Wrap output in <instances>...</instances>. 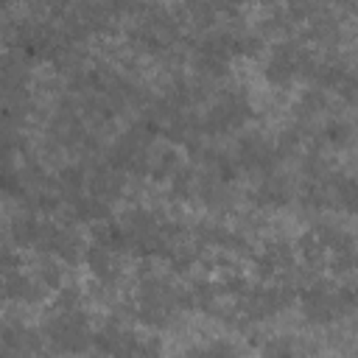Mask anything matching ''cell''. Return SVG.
Returning <instances> with one entry per match:
<instances>
[{
  "mask_svg": "<svg viewBox=\"0 0 358 358\" xmlns=\"http://www.w3.org/2000/svg\"><path fill=\"white\" fill-rule=\"evenodd\" d=\"M45 336L56 352H81L90 347V327L78 310H56L45 324Z\"/></svg>",
  "mask_w": 358,
  "mask_h": 358,
  "instance_id": "6da1fadb",
  "label": "cell"
},
{
  "mask_svg": "<svg viewBox=\"0 0 358 358\" xmlns=\"http://www.w3.org/2000/svg\"><path fill=\"white\" fill-rule=\"evenodd\" d=\"M299 305L308 322L313 324H330L333 319H338L336 310V285L327 280H316L310 282L302 294H299Z\"/></svg>",
  "mask_w": 358,
  "mask_h": 358,
  "instance_id": "7a4b0ae2",
  "label": "cell"
},
{
  "mask_svg": "<svg viewBox=\"0 0 358 358\" xmlns=\"http://www.w3.org/2000/svg\"><path fill=\"white\" fill-rule=\"evenodd\" d=\"M249 115H252L249 103L241 95L229 92V95H224L221 101H215L210 106V112H207V131H232V129L243 126Z\"/></svg>",
  "mask_w": 358,
  "mask_h": 358,
  "instance_id": "3957f363",
  "label": "cell"
},
{
  "mask_svg": "<svg viewBox=\"0 0 358 358\" xmlns=\"http://www.w3.org/2000/svg\"><path fill=\"white\" fill-rule=\"evenodd\" d=\"M299 53H302V48H296V45H277L263 70L266 81L274 87L291 84V78L299 76Z\"/></svg>",
  "mask_w": 358,
  "mask_h": 358,
  "instance_id": "277c9868",
  "label": "cell"
},
{
  "mask_svg": "<svg viewBox=\"0 0 358 358\" xmlns=\"http://www.w3.org/2000/svg\"><path fill=\"white\" fill-rule=\"evenodd\" d=\"M117 255H120V252H115V249H109V246H103V243H95V241H92V246H87L84 263H87L90 274H92L101 285H112V282L117 280V274H120Z\"/></svg>",
  "mask_w": 358,
  "mask_h": 358,
  "instance_id": "5b68a950",
  "label": "cell"
},
{
  "mask_svg": "<svg viewBox=\"0 0 358 358\" xmlns=\"http://www.w3.org/2000/svg\"><path fill=\"white\" fill-rule=\"evenodd\" d=\"M277 151L257 134H246L241 143H238V162L252 168V171H268L274 165V157Z\"/></svg>",
  "mask_w": 358,
  "mask_h": 358,
  "instance_id": "8992f818",
  "label": "cell"
},
{
  "mask_svg": "<svg viewBox=\"0 0 358 358\" xmlns=\"http://www.w3.org/2000/svg\"><path fill=\"white\" fill-rule=\"evenodd\" d=\"M3 291H6V299H11V302L34 305V302H39L45 296L48 288L39 282V277H28L22 271H8L6 280H3Z\"/></svg>",
  "mask_w": 358,
  "mask_h": 358,
  "instance_id": "52a82bcc",
  "label": "cell"
},
{
  "mask_svg": "<svg viewBox=\"0 0 358 358\" xmlns=\"http://www.w3.org/2000/svg\"><path fill=\"white\" fill-rule=\"evenodd\" d=\"M92 344L101 350V352H106V355H134V350H137V338L131 336V333H126V330H120L115 322H109L101 333H95L92 336Z\"/></svg>",
  "mask_w": 358,
  "mask_h": 358,
  "instance_id": "ba28073f",
  "label": "cell"
},
{
  "mask_svg": "<svg viewBox=\"0 0 358 358\" xmlns=\"http://www.w3.org/2000/svg\"><path fill=\"white\" fill-rule=\"evenodd\" d=\"M87 185H90V190H92L95 196H101V199H106V201H112V199H117V196L123 193V179H120L117 168L112 171V165L92 171V173L87 176Z\"/></svg>",
  "mask_w": 358,
  "mask_h": 358,
  "instance_id": "9c48e42d",
  "label": "cell"
},
{
  "mask_svg": "<svg viewBox=\"0 0 358 358\" xmlns=\"http://www.w3.org/2000/svg\"><path fill=\"white\" fill-rule=\"evenodd\" d=\"M70 207H73V215L78 218V221H84V224H98V221H103V218H109V201L106 199H101V196H95V193H90V196H76L73 201H70Z\"/></svg>",
  "mask_w": 358,
  "mask_h": 358,
  "instance_id": "30bf717a",
  "label": "cell"
},
{
  "mask_svg": "<svg viewBox=\"0 0 358 358\" xmlns=\"http://www.w3.org/2000/svg\"><path fill=\"white\" fill-rule=\"evenodd\" d=\"M84 252H87V246L81 243V238H78V235H73V232H67V229H56V238H53V243H50V252H48V255L59 257L62 263L76 266V263L84 257Z\"/></svg>",
  "mask_w": 358,
  "mask_h": 358,
  "instance_id": "8fae6325",
  "label": "cell"
},
{
  "mask_svg": "<svg viewBox=\"0 0 358 358\" xmlns=\"http://www.w3.org/2000/svg\"><path fill=\"white\" fill-rule=\"evenodd\" d=\"M92 238H95V243H103V246H109V249H115V252H126V249L131 246L126 227H123V224H115L112 218H103L101 224H95Z\"/></svg>",
  "mask_w": 358,
  "mask_h": 358,
  "instance_id": "7c38bea8",
  "label": "cell"
},
{
  "mask_svg": "<svg viewBox=\"0 0 358 358\" xmlns=\"http://www.w3.org/2000/svg\"><path fill=\"white\" fill-rule=\"evenodd\" d=\"M296 255L308 268H319L327 257V246L322 243V238L316 232H305L296 238Z\"/></svg>",
  "mask_w": 358,
  "mask_h": 358,
  "instance_id": "4fadbf2b",
  "label": "cell"
},
{
  "mask_svg": "<svg viewBox=\"0 0 358 358\" xmlns=\"http://www.w3.org/2000/svg\"><path fill=\"white\" fill-rule=\"evenodd\" d=\"M330 190H333L336 204L344 213L358 215V179H352V176H336L330 182Z\"/></svg>",
  "mask_w": 358,
  "mask_h": 358,
  "instance_id": "5bb4252c",
  "label": "cell"
},
{
  "mask_svg": "<svg viewBox=\"0 0 358 358\" xmlns=\"http://www.w3.org/2000/svg\"><path fill=\"white\" fill-rule=\"evenodd\" d=\"M179 171V151L165 145L162 151H157L154 157H148V173L157 179V182H165V179H173V173Z\"/></svg>",
  "mask_w": 358,
  "mask_h": 358,
  "instance_id": "9a60e30c",
  "label": "cell"
},
{
  "mask_svg": "<svg viewBox=\"0 0 358 358\" xmlns=\"http://www.w3.org/2000/svg\"><path fill=\"white\" fill-rule=\"evenodd\" d=\"M87 176H90V173H87L81 165H67V168H62V171H59L56 185H59L62 196H64L67 201H73L76 196H81V193H84V187H87Z\"/></svg>",
  "mask_w": 358,
  "mask_h": 358,
  "instance_id": "2e32d148",
  "label": "cell"
},
{
  "mask_svg": "<svg viewBox=\"0 0 358 358\" xmlns=\"http://www.w3.org/2000/svg\"><path fill=\"white\" fill-rule=\"evenodd\" d=\"M288 199H291V190H288V185L280 176H266L263 185L257 187V201L260 204L282 207V204H288Z\"/></svg>",
  "mask_w": 358,
  "mask_h": 358,
  "instance_id": "e0dca14e",
  "label": "cell"
},
{
  "mask_svg": "<svg viewBox=\"0 0 358 358\" xmlns=\"http://www.w3.org/2000/svg\"><path fill=\"white\" fill-rule=\"evenodd\" d=\"M39 235H42V221L31 218V215H20L14 224H11V241L17 246H34L39 243Z\"/></svg>",
  "mask_w": 358,
  "mask_h": 358,
  "instance_id": "ac0fdd59",
  "label": "cell"
},
{
  "mask_svg": "<svg viewBox=\"0 0 358 358\" xmlns=\"http://www.w3.org/2000/svg\"><path fill=\"white\" fill-rule=\"evenodd\" d=\"M3 344L11 352H39V336L25 330V327H6L3 330Z\"/></svg>",
  "mask_w": 358,
  "mask_h": 358,
  "instance_id": "d6986e66",
  "label": "cell"
},
{
  "mask_svg": "<svg viewBox=\"0 0 358 358\" xmlns=\"http://www.w3.org/2000/svg\"><path fill=\"white\" fill-rule=\"evenodd\" d=\"M322 134H324V143L333 145V148H344V145L352 143V126L344 123V120H330Z\"/></svg>",
  "mask_w": 358,
  "mask_h": 358,
  "instance_id": "ffe728a7",
  "label": "cell"
},
{
  "mask_svg": "<svg viewBox=\"0 0 358 358\" xmlns=\"http://www.w3.org/2000/svg\"><path fill=\"white\" fill-rule=\"evenodd\" d=\"M330 268L333 274H352L358 271V246H344L338 252H333V260H330Z\"/></svg>",
  "mask_w": 358,
  "mask_h": 358,
  "instance_id": "44dd1931",
  "label": "cell"
},
{
  "mask_svg": "<svg viewBox=\"0 0 358 358\" xmlns=\"http://www.w3.org/2000/svg\"><path fill=\"white\" fill-rule=\"evenodd\" d=\"M316 235L322 238V243L330 249V252H338V249H344V246H352L355 241L344 232V229H338V227H330V224H322V227H316Z\"/></svg>",
  "mask_w": 358,
  "mask_h": 358,
  "instance_id": "7402d4cb",
  "label": "cell"
},
{
  "mask_svg": "<svg viewBox=\"0 0 358 358\" xmlns=\"http://www.w3.org/2000/svg\"><path fill=\"white\" fill-rule=\"evenodd\" d=\"M36 277H39V282L45 285V288H53V291H59L62 285H64V274H62V268H59V263L56 260H39V266H36Z\"/></svg>",
  "mask_w": 358,
  "mask_h": 358,
  "instance_id": "603a6c76",
  "label": "cell"
},
{
  "mask_svg": "<svg viewBox=\"0 0 358 358\" xmlns=\"http://www.w3.org/2000/svg\"><path fill=\"white\" fill-rule=\"evenodd\" d=\"M355 308H358V282L336 285V310H338V316H347Z\"/></svg>",
  "mask_w": 358,
  "mask_h": 358,
  "instance_id": "cb8c5ba5",
  "label": "cell"
},
{
  "mask_svg": "<svg viewBox=\"0 0 358 358\" xmlns=\"http://www.w3.org/2000/svg\"><path fill=\"white\" fill-rule=\"evenodd\" d=\"M53 305H56V310H78V305H81V291H78L76 285H62Z\"/></svg>",
  "mask_w": 358,
  "mask_h": 358,
  "instance_id": "d4e9b609",
  "label": "cell"
},
{
  "mask_svg": "<svg viewBox=\"0 0 358 358\" xmlns=\"http://www.w3.org/2000/svg\"><path fill=\"white\" fill-rule=\"evenodd\" d=\"M324 92L322 90H308L305 95H302V101H299V112L302 115H319L322 109H324Z\"/></svg>",
  "mask_w": 358,
  "mask_h": 358,
  "instance_id": "484cf974",
  "label": "cell"
},
{
  "mask_svg": "<svg viewBox=\"0 0 358 358\" xmlns=\"http://www.w3.org/2000/svg\"><path fill=\"white\" fill-rule=\"evenodd\" d=\"M232 48H235V56H255L260 53V39L252 36V34H241V36H232Z\"/></svg>",
  "mask_w": 358,
  "mask_h": 358,
  "instance_id": "4316f807",
  "label": "cell"
},
{
  "mask_svg": "<svg viewBox=\"0 0 358 358\" xmlns=\"http://www.w3.org/2000/svg\"><path fill=\"white\" fill-rule=\"evenodd\" d=\"M109 6V11L117 17V14H134L140 8V0H103Z\"/></svg>",
  "mask_w": 358,
  "mask_h": 358,
  "instance_id": "83f0119b",
  "label": "cell"
}]
</instances>
